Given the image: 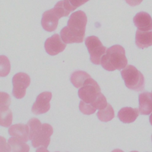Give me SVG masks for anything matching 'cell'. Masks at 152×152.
Listing matches in <instances>:
<instances>
[{"instance_id": "d6986e66", "label": "cell", "mask_w": 152, "mask_h": 152, "mask_svg": "<svg viewBox=\"0 0 152 152\" xmlns=\"http://www.w3.org/2000/svg\"><path fill=\"white\" fill-rule=\"evenodd\" d=\"M98 119L102 122H108L111 121L115 116L114 110L112 106L110 104H107V106L97 113Z\"/></svg>"}, {"instance_id": "83f0119b", "label": "cell", "mask_w": 152, "mask_h": 152, "mask_svg": "<svg viewBox=\"0 0 152 152\" xmlns=\"http://www.w3.org/2000/svg\"><path fill=\"white\" fill-rule=\"evenodd\" d=\"M112 152H124V151H123L122 150H120V149H118V148H116V149H115V150H113Z\"/></svg>"}, {"instance_id": "d6a6232c", "label": "cell", "mask_w": 152, "mask_h": 152, "mask_svg": "<svg viewBox=\"0 0 152 152\" xmlns=\"http://www.w3.org/2000/svg\"><path fill=\"white\" fill-rule=\"evenodd\" d=\"M57 152H59V151H57Z\"/></svg>"}, {"instance_id": "ffe728a7", "label": "cell", "mask_w": 152, "mask_h": 152, "mask_svg": "<svg viewBox=\"0 0 152 152\" xmlns=\"http://www.w3.org/2000/svg\"><path fill=\"white\" fill-rule=\"evenodd\" d=\"M89 0H63L64 5L68 11L71 12L83 5Z\"/></svg>"}, {"instance_id": "8fae6325", "label": "cell", "mask_w": 152, "mask_h": 152, "mask_svg": "<svg viewBox=\"0 0 152 152\" xmlns=\"http://www.w3.org/2000/svg\"><path fill=\"white\" fill-rule=\"evenodd\" d=\"M134 25L141 31L152 30V18L150 14L142 11L137 13L133 18Z\"/></svg>"}, {"instance_id": "4316f807", "label": "cell", "mask_w": 152, "mask_h": 152, "mask_svg": "<svg viewBox=\"0 0 152 152\" xmlns=\"http://www.w3.org/2000/svg\"><path fill=\"white\" fill-rule=\"evenodd\" d=\"M36 152H49V151L45 147H43V146H42V147L38 148L36 150Z\"/></svg>"}, {"instance_id": "6da1fadb", "label": "cell", "mask_w": 152, "mask_h": 152, "mask_svg": "<svg viewBox=\"0 0 152 152\" xmlns=\"http://www.w3.org/2000/svg\"><path fill=\"white\" fill-rule=\"evenodd\" d=\"M87 18L83 11L73 12L69 17L67 26L64 27L60 32L61 37L66 44L82 43L83 42Z\"/></svg>"}, {"instance_id": "603a6c76", "label": "cell", "mask_w": 152, "mask_h": 152, "mask_svg": "<svg viewBox=\"0 0 152 152\" xmlns=\"http://www.w3.org/2000/svg\"><path fill=\"white\" fill-rule=\"evenodd\" d=\"M79 109L85 115H91L95 112L96 109L93 107L90 104L86 103L83 101H80V104H79Z\"/></svg>"}, {"instance_id": "5bb4252c", "label": "cell", "mask_w": 152, "mask_h": 152, "mask_svg": "<svg viewBox=\"0 0 152 152\" xmlns=\"http://www.w3.org/2000/svg\"><path fill=\"white\" fill-rule=\"evenodd\" d=\"M139 113V109L137 108L125 107L119 111L118 117L121 122L125 124H129L133 122L137 119Z\"/></svg>"}, {"instance_id": "9c48e42d", "label": "cell", "mask_w": 152, "mask_h": 152, "mask_svg": "<svg viewBox=\"0 0 152 152\" xmlns=\"http://www.w3.org/2000/svg\"><path fill=\"white\" fill-rule=\"evenodd\" d=\"M66 48V43L63 42L58 34H54L48 38L45 43V49L50 55H56L62 52Z\"/></svg>"}, {"instance_id": "7c38bea8", "label": "cell", "mask_w": 152, "mask_h": 152, "mask_svg": "<svg viewBox=\"0 0 152 152\" xmlns=\"http://www.w3.org/2000/svg\"><path fill=\"white\" fill-rule=\"evenodd\" d=\"M8 134L11 136L17 137L24 142H27L29 140V127L28 125L23 124L12 125L8 128Z\"/></svg>"}, {"instance_id": "7402d4cb", "label": "cell", "mask_w": 152, "mask_h": 152, "mask_svg": "<svg viewBox=\"0 0 152 152\" xmlns=\"http://www.w3.org/2000/svg\"><path fill=\"white\" fill-rule=\"evenodd\" d=\"M55 14L58 15V17L60 18L63 17H66L69 15L70 13L65 8L64 5V2L62 1H60L56 4L54 8H53Z\"/></svg>"}, {"instance_id": "52a82bcc", "label": "cell", "mask_w": 152, "mask_h": 152, "mask_svg": "<svg viewBox=\"0 0 152 152\" xmlns=\"http://www.w3.org/2000/svg\"><path fill=\"white\" fill-rule=\"evenodd\" d=\"M13 89V96L20 99L24 97L26 93V88L30 84V78L28 74L24 72H18L15 74L12 80Z\"/></svg>"}, {"instance_id": "2e32d148", "label": "cell", "mask_w": 152, "mask_h": 152, "mask_svg": "<svg viewBox=\"0 0 152 152\" xmlns=\"http://www.w3.org/2000/svg\"><path fill=\"white\" fill-rule=\"evenodd\" d=\"M91 78L90 75L83 71H76L72 72L70 77V81L76 88L81 87L86 80Z\"/></svg>"}, {"instance_id": "f546056e", "label": "cell", "mask_w": 152, "mask_h": 152, "mask_svg": "<svg viewBox=\"0 0 152 152\" xmlns=\"http://www.w3.org/2000/svg\"><path fill=\"white\" fill-rule=\"evenodd\" d=\"M131 152H138V151H131Z\"/></svg>"}, {"instance_id": "ac0fdd59", "label": "cell", "mask_w": 152, "mask_h": 152, "mask_svg": "<svg viewBox=\"0 0 152 152\" xmlns=\"http://www.w3.org/2000/svg\"><path fill=\"white\" fill-rule=\"evenodd\" d=\"M12 121V113L7 106L0 107V125L4 127H9Z\"/></svg>"}, {"instance_id": "cb8c5ba5", "label": "cell", "mask_w": 152, "mask_h": 152, "mask_svg": "<svg viewBox=\"0 0 152 152\" xmlns=\"http://www.w3.org/2000/svg\"><path fill=\"white\" fill-rule=\"evenodd\" d=\"M11 104L10 96L6 93L1 92L0 93V107L1 106H7Z\"/></svg>"}, {"instance_id": "4dcf8cb0", "label": "cell", "mask_w": 152, "mask_h": 152, "mask_svg": "<svg viewBox=\"0 0 152 152\" xmlns=\"http://www.w3.org/2000/svg\"><path fill=\"white\" fill-rule=\"evenodd\" d=\"M151 140H152V135H151Z\"/></svg>"}, {"instance_id": "d4e9b609", "label": "cell", "mask_w": 152, "mask_h": 152, "mask_svg": "<svg viewBox=\"0 0 152 152\" xmlns=\"http://www.w3.org/2000/svg\"><path fill=\"white\" fill-rule=\"evenodd\" d=\"M0 152H11V145L6 142V140L3 137H0Z\"/></svg>"}, {"instance_id": "30bf717a", "label": "cell", "mask_w": 152, "mask_h": 152, "mask_svg": "<svg viewBox=\"0 0 152 152\" xmlns=\"http://www.w3.org/2000/svg\"><path fill=\"white\" fill-rule=\"evenodd\" d=\"M59 18L55 14L53 9L46 11L42 15L41 24L43 28L51 32L55 31L58 26Z\"/></svg>"}, {"instance_id": "44dd1931", "label": "cell", "mask_w": 152, "mask_h": 152, "mask_svg": "<svg viewBox=\"0 0 152 152\" xmlns=\"http://www.w3.org/2000/svg\"><path fill=\"white\" fill-rule=\"evenodd\" d=\"M10 62L8 58L5 56H0V75L1 77L7 76L10 72Z\"/></svg>"}, {"instance_id": "f1b7e54d", "label": "cell", "mask_w": 152, "mask_h": 152, "mask_svg": "<svg viewBox=\"0 0 152 152\" xmlns=\"http://www.w3.org/2000/svg\"><path fill=\"white\" fill-rule=\"evenodd\" d=\"M149 121H150V122L151 124V125H152V113H151L150 116V118H149Z\"/></svg>"}, {"instance_id": "4fadbf2b", "label": "cell", "mask_w": 152, "mask_h": 152, "mask_svg": "<svg viewBox=\"0 0 152 152\" xmlns=\"http://www.w3.org/2000/svg\"><path fill=\"white\" fill-rule=\"evenodd\" d=\"M139 112L141 115H150L152 113V94L144 92L139 94Z\"/></svg>"}, {"instance_id": "5b68a950", "label": "cell", "mask_w": 152, "mask_h": 152, "mask_svg": "<svg viewBox=\"0 0 152 152\" xmlns=\"http://www.w3.org/2000/svg\"><path fill=\"white\" fill-rule=\"evenodd\" d=\"M101 93L99 84L91 78L87 79L83 86L78 91V94L80 99L91 105L95 102Z\"/></svg>"}, {"instance_id": "484cf974", "label": "cell", "mask_w": 152, "mask_h": 152, "mask_svg": "<svg viewBox=\"0 0 152 152\" xmlns=\"http://www.w3.org/2000/svg\"><path fill=\"white\" fill-rule=\"evenodd\" d=\"M125 1L130 6L134 7L140 4L142 0H125Z\"/></svg>"}, {"instance_id": "1f68e13d", "label": "cell", "mask_w": 152, "mask_h": 152, "mask_svg": "<svg viewBox=\"0 0 152 152\" xmlns=\"http://www.w3.org/2000/svg\"><path fill=\"white\" fill-rule=\"evenodd\" d=\"M151 94H152V91H151Z\"/></svg>"}, {"instance_id": "7a4b0ae2", "label": "cell", "mask_w": 152, "mask_h": 152, "mask_svg": "<svg viewBox=\"0 0 152 152\" xmlns=\"http://www.w3.org/2000/svg\"><path fill=\"white\" fill-rule=\"evenodd\" d=\"M27 125L30 129L29 140L31 141L33 147L36 148L40 145L48 147L50 141V136L53 134L52 126L46 123L42 124L36 118L30 119Z\"/></svg>"}, {"instance_id": "ba28073f", "label": "cell", "mask_w": 152, "mask_h": 152, "mask_svg": "<svg viewBox=\"0 0 152 152\" xmlns=\"http://www.w3.org/2000/svg\"><path fill=\"white\" fill-rule=\"evenodd\" d=\"M51 98V92L45 91L39 94L32 106V112L35 115H40L47 112L50 107V101Z\"/></svg>"}, {"instance_id": "e0dca14e", "label": "cell", "mask_w": 152, "mask_h": 152, "mask_svg": "<svg viewBox=\"0 0 152 152\" xmlns=\"http://www.w3.org/2000/svg\"><path fill=\"white\" fill-rule=\"evenodd\" d=\"M8 142L11 145L12 152H29V145L21 139L11 137L8 139Z\"/></svg>"}, {"instance_id": "8992f818", "label": "cell", "mask_w": 152, "mask_h": 152, "mask_svg": "<svg viewBox=\"0 0 152 152\" xmlns=\"http://www.w3.org/2000/svg\"><path fill=\"white\" fill-rule=\"evenodd\" d=\"M85 44L90 54L91 62L96 65H99L101 63L102 56L106 53V48L95 36L87 37L86 39Z\"/></svg>"}, {"instance_id": "9a60e30c", "label": "cell", "mask_w": 152, "mask_h": 152, "mask_svg": "<svg viewBox=\"0 0 152 152\" xmlns=\"http://www.w3.org/2000/svg\"><path fill=\"white\" fill-rule=\"evenodd\" d=\"M135 44L141 49L147 48L152 45V31L137 30Z\"/></svg>"}, {"instance_id": "277c9868", "label": "cell", "mask_w": 152, "mask_h": 152, "mask_svg": "<svg viewBox=\"0 0 152 152\" xmlns=\"http://www.w3.org/2000/svg\"><path fill=\"white\" fill-rule=\"evenodd\" d=\"M121 74L126 87L136 91H141L144 90L145 86L144 76L134 66L126 65L121 71Z\"/></svg>"}, {"instance_id": "3957f363", "label": "cell", "mask_w": 152, "mask_h": 152, "mask_svg": "<svg viewBox=\"0 0 152 152\" xmlns=\"http://www.w3.org/2000/svg\"><path fill=\"white\" fill-rule=\"evenodd\" d=\"M127 62L124 48L121 45H115L106 50L102 58L100 64L104 69L113 71L125 68Z\"/></svg>"}]
</instances>
